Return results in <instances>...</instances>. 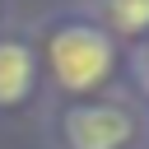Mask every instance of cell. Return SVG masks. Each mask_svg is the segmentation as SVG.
Returning <instances> with one entry per match:
<instances>
[{
	"mask_svg": "<svg viewBox=\"0 0 149 149\" xmlns=\"http://www.w3.org/2000/svg\"><path fill=\"white\" fill-rule=\"evenodd\" d=\"M51 70L65 88L84 93L93 84H102V74L112 70V37L88 28V23H70L51 37Z\"/></svg>",
	"mask_w": 149,
	"mask_h": 149,
	"instance_id": "obj_1",
	"label": "cell"
},
{
	"mask_svg": "<svg viewBox=\"0 0 149 149\" xmlns=\"http://www.w3.org/2000/svg\"><path fill=\"white\" fill-rule=\"evenodd\" d=\"M107 19L116 33H144L149 28V0H107Z\"/></svg>",
	"mask_w": 149,
	"mask_h": 149,
	"instance_id": "obj_4",
	"label": "cell"
},
{
	"mask_svg": "<svg viewBox=\"0 0 149 149\" xmlns=\"http://www.w3.org/2000/svg\"><path fill=\"white\" fill-rule=\"evenodd\" d=\"M70 149H121L130 140V116L121 107H79L65 116Z\"/></svg>",
	"mask_w": 149,
	"mask_h": 149,
	"instance_id": "obj_2",
	"label": "cell"
},
{
	"mask_svg": "<svg viewBox=\"0 0 149 149\" xmlns=\"http://www.w3.org/2000/svg\"><path fill=\"white\" fill-rule=\"evenodd\" d=\"M33 84V51L23 42H0V102H19Z\"/></svg>",
	"mask_w": 149,
	"mask_h": 149,
	"instance_id": "obj_3",
	"label": "cell"
}]
</instances>
